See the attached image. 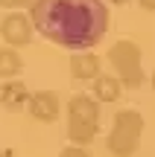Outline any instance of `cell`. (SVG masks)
Masks as SVG:
<instances>
[{"label":"cell","instance_id":"cell-1","mask_svg":"<svg viewBox=\"0 0 155 157\" xmlns=\"http://www.w3.org/2000/svg\"><path fill=\"white\" fill-rule=\"evenodd\" d=\"M29 17L44 38L67 50H91L108 32V9L103 0H35Z\"/></svg>","mask_w":155,"mask_h":157},{"label":"cell","instance_id":"cell-2","mask_svg":"<svg viewBox=\"0 0 155 157\" xmlns=\"http://www.w3.org/2000/svg\"><path fill=\"white\" fill-rule=\"evenodd\" d=\"M141 134H144V117L138 111H120L114 117V125L108 131V151L114 157H132L141 146Z\"/></svg>","mask_w":155,"mask_h":157},{"label":"cell","instance_id":"cell-3","mask_svg":"<svg viewBox=\"0 0 155 157\" xmlns=\"http://www.w3.org/2000/svg\"><path fill=\"white\" fill-rule=\"evenodd\" d=\"M108 61L111 67L120 73V82L123 87L135 90L144 84V70H141V47L135 44V41H117L114 47L108 50Z\"/></svg>","mask_w":155,"mask_h":157},{"label":"cell","instance_id":"cell-4","mask_svg":"<svg viewBox=\"0 0 155 157\" xmlns=\"http://www.w3.org/2000/svg\"><path fill=\"white\" fill-rule=\"evenodd\" d=\"M32 32H35L32 17H27L23 12H9L0 23V35L9 47H27L32 41Z\"/></svg>","mask_w":155,"mask_h":157},{"label":"cell","instance_id":"cell-5","mask_svg":"<svg viewBox=\"0 0 155 157\" xmlns=\"http://www.w3.org/2000/svg\"><path fill=\"white\" fill-rule=\"evenodd\" d=\"M27 108H29V117L38 119V122H53V119L59 117V111H62L59 96L53 93V90H38V93H32Z\"/></svg>","mask_w":155,"mask_h":157},{"label":"cell","instance_id":"cell-6","mask_svg":"<svg viewBox=\"0 0 155 157\" xmlns=\"http://www.w3.org/2000/svg\"><path fill=\"white\" fill-rule=\"evenodd\" d=\"M67 117L70 119H85V122H100V102L91 99V96H70L67 102Z\"/></svg>","mask_w":155,"mask_h":157},{"label":"cell","instance_id":"cell-7","mask_svg":"<svg viewBox=\"0 0 155 157\" xmlns=\"http://www.w3.org/2000/svg\"><path fill=\"white\" fill-rule=\"evenodd\" d=\"M27 84L21 82V78H12V82H3V87H0V102H3L6 111H21L23 105H29L27 102Z\"/></svg>","mask_w":155,"mask_h":157},{"label":"cell","instance_id":"cell-8","mask_svg":"<svg viewBox=\"0 0 155 157\" xmlns=\"http://www.w3.org/2000/svg\"><path fill=\"white\" fill-rule=\"evenodd\" d=\"M100 73V58L94 52H79V56L70 58V76L79 78V82H94Z\"/></svg>","mask_w":155,"mask_h":157},{"label":"cell","instance_id":"cell-9","mask_svg":"<svg viewBox=\"0 0 155 157\" xmlns=\"http://www.w3.org/2000/svg\"><path fill=\"white\" fill-rule=\"evenodd\" d=\"M97 131H100V122H85V119H70L67 117V137L76 146H88L97 137Z\"/></svg>","mask_w":155,"mask_h":157},{"label":"cell","instance_id":"cell-10","mask_svg":"<svg viewBox=\"0 0 155 157\" xmlns=\"http://www.w3.org/2000/svg\"><path fill=\"white\" fill-rule=\"evenodd\" d=\"M120 90H123V82L114 76H97L94 78V96L97 102H117L120 99Z\"/></svg>","mask_w":155,"mask_h":157},{"label":"cell","instance_id":"cell-11","mask_svg":"<svg viewBox=\"0 0 155 157\" xmlns=\"http://www.w3.org/2000/svg\"><path fill=\"white\" fill-rule=\"evenodd\" d=\"M21 70H23V58L9 47H0V78L12 82V78L21 76Z\"/></svg>","mask_w":155,"mask_h":157},{"label":"cell","instance_id":"cell-12","mask_svg":"<svg viewBox=\"0 0 155 157\" xmlns=\"http://www.w3.org/2000/svg\"><path fill=\"white\" fill-rule=\"evenodd\" d=\"M59 157H91V151L85 146H67V148L59 151Z\"/></svg>","mask_w":155,"mask_h":157},{"label":"cell","instance_id":"cell-13","mask_svg":"<svg viewBox=\"0 0 155 157\" xmlns=\"http://www.w3.org/2000/svg\"><path fill=\"white\" fill-rule=\"evenodd\" d=\"M35 0H0V6H9V9H21V6H32Z\"/></svg>","mask_w":155,"mask_h":157},{"label":"cell","instance_id":"cell-14","mask_svg":"<svg viewBox=\"0 0 155 157\" xmlns=\"http://www.w3.org/2000/svg\"><path fill=\"white\" fill-rule=\"evenodd\" d=\"M138 3H141V6H144V9H146V12H155V0H138Z\"/></svg>","mask_w":155,"mask_h":157},{"label":"cell","instance_id":"cell-15","mask_svg":"<svg viewBox=\"0 0 155 157\" xmlns=\"http://www.w3.org/2000/svg\"><path fill=\"white\" fill-rule=\"evenodd\" d=\"M111 3H117V6H123V3H129V0H111Z\"/></svg>","mask_w":155,"mask_h":157},{"label":"cell","instance_id":"cell-16","mask_svg":"<svg viewBox=\"0 0 155 157\" xmlns=\"http://www.w3.org/2000/svg\"><path fill=\"white\" fill-rule=\"evenodd\" d=\"M152 90H155V73H152Z\"/></svg>","mask_w":155,"mask_h":157},{"label":"cell","instance_id":"cell-17","mask_svg":"<svg viewBox=\"0 0 155 157\" xmlns=\"http://www.w3.org/2000/svg\"><path fill=\"white\" fill-rule=\"evenodd\" d=\"M0 157H6V154H0Z\"/></svg>","mask_w":155,"mask_h":157}]
</instances>
